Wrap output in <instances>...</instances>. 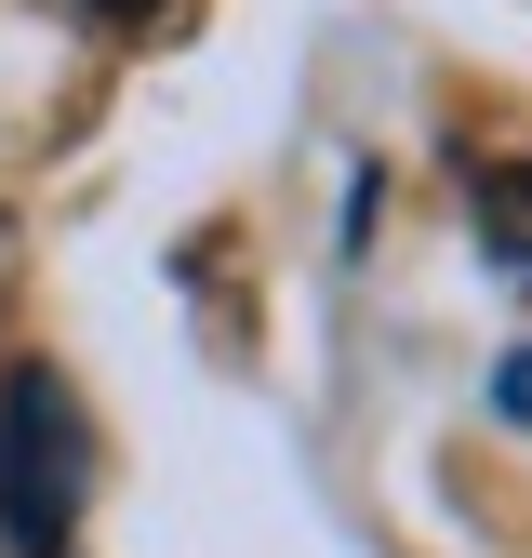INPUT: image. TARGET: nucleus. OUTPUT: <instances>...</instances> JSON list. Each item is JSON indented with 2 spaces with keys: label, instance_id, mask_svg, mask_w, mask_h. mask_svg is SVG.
I'll return each mask as SVG.
<instances>
[{
  "label": "nucleus",
  "instance_id": "obj_2",
  "mask_svg": "<svg viewBox=\"0 0 532 558\" xmlns=\"http://www.w3.org/2000/svg\"><path fill=\"white\" fill-rule=\"evenodd\" d=\"M480 253H493V279L532 293V173H480Z\"/></svg>",
  "mask_w": 532,
  "mask_h": 558
},
{
  "label": "nucleus",
  "instance_id": "obj_1",
  "mask_svg": "<svg viewBox=\"0 0 532 558\" xmlns=\"http://www.w3.org/2000/svg\"><path fill=\"white\" fill-rule=\"evenodd\" d=\"M94 506V412L53 360L0 373V558H66Z\"/></svg>",
  "mask_w": 532,
  "mask_h": 558
},
{
  "label": "nucleus",
  "instance_id": "obj_4",
  "mask_svg": "<svg viewBox=\"0 0 532 558\" xmlns=\"http://www.w3.org/2000/svg\"><path fill=\"white\" fill-rule=\"evenodd\" d=\"M81 14H107V27H133V14H160V0H81Z\"/></svg>",
  "mask_w": 532,
  "mask_h": 558
},
{
  "label": "nucleus",
  "instance_id": "obj_3",
  "mask_svg": "<svg viewBox=\"0 0 532 558\" xmlns=\"http://www.w3.org/2000/svg\"><path fill=\"white\" fill-rule=\"evenodd\" d=\"M493 412H506V426H532V345H519V360L493 373Z\"/></svg>",
  "mask_w": 532,
  "mask_h": 558
}]
</instances>
